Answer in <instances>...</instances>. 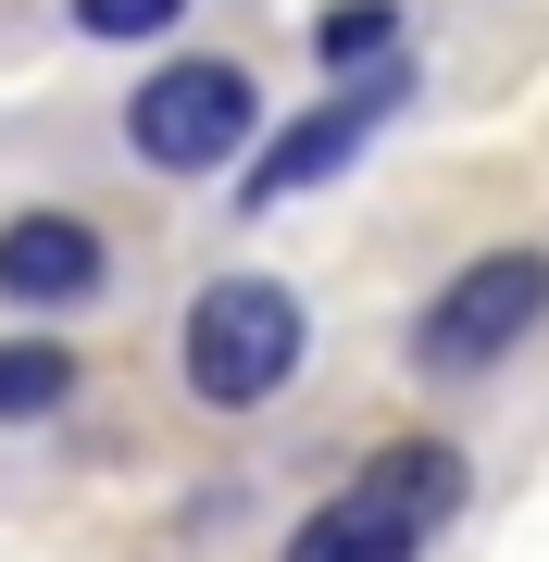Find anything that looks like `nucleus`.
Here are the masks:
<instances>
[{
    "label": "nucleus",
    "instance_id": "nucleus-1",
    "mask_svg": "<svg viewBox=\"0 0 549 562\" xmlns=\"http://www.w3.org/2000/svg\"><path fill=\"white\" fill-rule=\"evenodd\" d=\"M300 301L275 276H213L187 301V401L201 413H263L287 375H300Z\"/></svg>",
    "mask_w": 549,
    "mask_h": 562
},
{
    "label": "nucleus",
    "instance_id": "nucleus-2",
    "mask_svg": "<svg viewBox=\"0 0 549 562\" xmlns=\"http://www.w3.org/2000/svg\"><path fill=\"white\" fill-rule=\"evenodd\" d=\"M537 325H549V250H488V262H462V276L412 313V362H425V375H488V362H512Z\"/></svg>",
    "mask_w": 549,
    "mask_h": 562
},
{
    "label": "nucleus",
    "instance_id": "nucleus-3",
    "mask_svg": "<svg viewBox=\"0 0 549 562\" xmlns=\"http://www.w3.org/2000/svg\"><path fill=\"white\" fill-rule=\"evenodd\" d=\"M250 125H263V88H250L238 63H163L150 88H125V150L163 162V176H213V162H238Z\"/></svg>",
    "mask_w": 549,
    "mask_h": 562
},
{
    "label": "nucleus",
    "instance_id": "nucleus-4",
    "mask_svg": "<svg viewBox=\"0 0 549 562\" xmlns=\"http://www.w3.org/2000/svg\"><path fill=\"white\" fill-rule=\"evenodd\" d=\"M400 101H412V76H400V63H375V76H350L338 101H312L300 125H275V138L250 150V188H238V201L263 213V201H300V188H325V176H338V162L363 150L375 125L400 113Z\"/></svg>",
    "mask_w": 549,
    "mask_h": 562
},
{
    "label": "nucleus",
    "instance_id": "nucleus-5",
    "mask_svg": "<svg viewBox=\"0 0 549 562\" xmlns=\"http://www.w3.org/2000/svg\"><path fill=\"white\" fill-rule=\"evenodd\" d=\"M101 276H113V250L88 213H13L0 225V301L13 313H76V301H101Z\"/></svg>",
    "mask_w": 549,
    "mask_h": 562
},
{
    "label": "nucleus",
    "instance_id": "nucleus-6",
    "mask_svg": "<svg viewBox=\"0 0 549 562\" xmlns=\"http://www.w3.org/2000/svg\"><path fill=\"white\" fill-rule=\"evenodd\" d=\"M462 487H474V475H462V450H449V438H400V450L363 462V501H387L412 538H437V525L462 513Z\"/></svg>",
    "mask_w": 549,
    "mask_h": 562
},
{
    "label": "nucleus",
    "instance_id": "nucleus-7",
    "mask_svg": "<svg viewBox=\"0 0 549 562\" xmlns=\"http://www.w3.org/2000/svg\"><path fill=\"white\" fill-rule=\"evenodd\" d=\"M412 550H425V538H412L387 501H363V487H350V501H325L300 538H287V562H412Z\"/></svg>",
    "mask_w": 549,
    "mask_h": 562
},
{
    "label": "nucleus",
    "instance_id": "nucleus-8",
    "mask_svg": "<svg viewBox=\"0 0 549 562\" xmlns=\"http://www.w3.org/2000/svg\"><path fill=\"white\" fill-rule=\"evenodd\" d=\"M62 387H76V350H50V338H0V425L62 413Z\"/></svg>",
    "mask_w": 549,
    "mask_h": 562
},
{
    "label": "nucleus",
    "instance_id": "nucleus-9",
    "mask_svg": "<svg viewBox=\"0 0 549 562\" xmlns=\"http://www.w3.org/2000/svg\"><path fill=\"white\" fill-rule=\"evenodd\" d=\"M312 50H325L338 76H375V63L400 50V13H387V0H338V13L312 25Z\"/></svg>",
    "mask_w": 549,
    "mask_h": 562
},
{
    "label": "nucleus",
    "instance_id": "nucleus-10",
    "mask_svg": "<svg viewBox=\"0 0 549 562\" xmlns=\"http://www.w3.org/2000/svg\"><path fill=\"white\" fill-rule=\"evenodd\" d=\"M175 13H187V0H76V25H88V38H163Z\"/></svg>",
    "mask_w": 549,
    "mask_h": 562
}]
</instances>
